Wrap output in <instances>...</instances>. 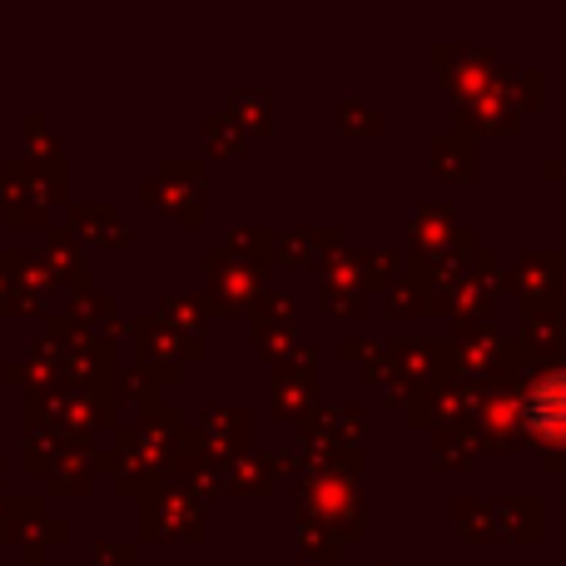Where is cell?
I'll return each mask as SVG.
<instances>
[{"label": "cell", "mask_w": 566, "mask_h": 566, "mask_svg": "<svg viewBox=\"0 0 566 566\" xmlns=\"http://www.w3.org/2000/svg\"><path fill=\"white\" fill-rule=\"evenodd\" d=\"M527 428L547 442H566V373H547L527 392Z\"/></svg>", "instance_id": "obj_1"}]
</instances>
